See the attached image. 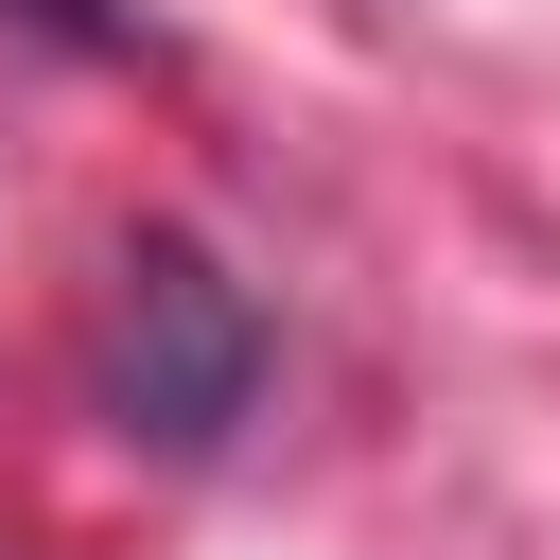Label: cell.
Returning <instances> with one entry per match:
<instances>
[{"mask_svg":"<svg viewBox=\"0 0 560 560\" xmlns=\"http://www.w3.org/2000/svg\"><path fill=\"white\" fill-rule=\"evenodd\" d=\"M18 35H52V52H140V18L122 0H0Z\"/></svg>","mask_w":560,"mask_h":560,"instance_id":"cell-2","label":"cell"},{"mask_svg":"<svg viewBox=\"0 0 560 560\" xmlns=\"http://www.w3.org/2000/svg\"><path fill=\"white\" fill-rule=\"evenodd\" d=\"M88 402H105L140 455H210V438L262 402V298H245L192 228H140V245H122V280H105Z\"/></svg>","mask_w":560,"mask_h":560,"instance_id":"cell-1","label":"cell"}]
</instances>
